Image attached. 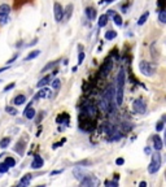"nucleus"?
<instances>
[{
	"instance_id": "obj_37",
	"label": "nucleus",
	"mask_w": 166,
	"mask_h": 187,
	"mask_svg": "<svg viewBox=\"0 0 166 187\" xmlns=\"http://www.w3.org/2000/svg\"><path fill=\"white\" fill-rule=\"evenodd\" d=\"M157 4H158V7H160L161 9H165V8H166V0H158Z\"/></svg>"
},
{
	"instance_id": "obj_12",
	"label": "nucleus",
	"mask_w": 166,
	"mask_h": 187,
	"mask_svg": "<svg viewBox=\"0 0 166 187\" xmlns=\"http://www.w3.org/2000/svg\"><path fill=\"white\" fill-rule=\"evenodd\" d=\"M43 164H44V161H43L42 157L39 155H35L34 159H33V162H31V168L33 169H40L43 166Z\"/></svg>"
},
{
	"instance_id": "obj_19",
	"label": "nucleus",
	"mask_w": 166,
	"mask_h": 187,
	"mask_svg": "<svg viewBox=\"0 0 166 187\" xmlns=\"http://www.w3.org/2000/svg\"><path fill=\"white\" fill-rule=\"evenodd\" d=\"M24 113H25V117L27 120H33L35 117V109H34L33 107H27Z\"/></svg>"
},
{
	"instance_id": "obj_32",
	"label": "nucleus",
	"mask_w": 166,
	"mask_h": 187,
	"mask_svg": "<svg viewBox=\"0 0 166 187\" xmlns=\"http://www.w3.org/2000/svg\"><path fill=\"white\" fill-rule=\"evenodd\" d=\"M84 60V52L82 51V47L79 46V55H78V65H81Z\"/></svg>"
},
{
	"instance_id": "obj_34",
	"label": "nucleus",
	"mask_w": 166,
	"mask_h": 187,
	"mask_svg": "<svg viewBox=\"0 0 166 187\" xmlns=\"http://www.w3.org/2000/svg\"><path fill=\"white\" fill-rule=\"evenodd\" d=\"M164 127H165V122L161 120V121H158L157 122V125H156V130L157 131H162L164 130Z\"/></svg>"
},
{
	"instance_id": "obj_42",
	"label": "nucleus",
	"mask_w": 166,
	"mask_h": 187,
	"mask_svg": "<svg viewBox=\"0 0 166 187\" xmlns=\"http://www.w3.org/2000/svg\"><path fill=\"white\" fill-rule=\"evenodd\" d=\"M164 142H165V146H166V131H165V139H164Z\"/></svg>"
},
{
	"instance_id": "obj_31",
	"label": "nucleus",
	"mask_w": 166,
	"mask_h": 187,
	"mask_svg": "<svg viewBox=\"0 0 166 187\" xmlns=\"http://www.w3.org/2000/svg\"><path fill=\"white\" fill-rule=\"evenodd\" d=\"M9 170V166L7 165V162H0V174H3V173H7V171Z\"/></svg>"
},
{
	"instance_id": "obj_8",
	"label": "nucleus",
	"mask_w": 166,
	"mask_h": 187,
	"mask_svg": "<svg viewBox=\"0 0 166 187\" xmlns=\"http://www.w3.org/2000/svg\"><path fill=\"white\" fill-rule=\"evenodd\" d=\"M112 68H113V61H112L110 59H106V60H105V62L103 64V66L100 68V71H99L100 78H105L108 74L110 73Z\"/></svg>"
},
{
	"instance_id": "obj_33",
	"label": "nucleus",
	"mask_w": 166,
	"mask_h": 187,
	"mask_svg": "<svg viewBox=\"0 0 166 187\" xmlns=\"http://www.w3.org/2000/svg\"><path fill=\"white\" fill-rule=\"evenodd\" d=\"M5 162H7V165H8L9 168H13L14 165H16V160H14L13 157H11V156L7 157V159H5Z\"/></svg>"
},
{
	"instance_id": "obj_39",
	"label": "nucleus",
	"mask_w": 166,
	"mask_h": 187,
	"mask_svg": "<svg viewBox=\"0 0 166 187\" xmlns=\"http://www.w3.org/2000/svg\"><path fill=\"white\" fill-rule=\"evenodd\" d=\"M14 86H16L14 83H11V84H8V86H7V87L4 89V91H9L11 89H13V87H14Z\"/></svg>"
},
{
	"instance_id": "obj_45",
	"label": "nucleus",
	"mask_w": 166,
	"mask_h": 187,
	"mask_svg": "<svg viewBox=\"0 0 166 187\" xmlns=\"http://www.w3.org/2000/svg\"><path fill=\"white\" fill-rule=\"evenodd\" d=\"M0 156H2V155H0Z\"/></svg>"
},
{
	"instance_id": "obj_40",
	"label": "nucleus",
	"mask_w": 166,
	"mask_h": 187,
	"mask_svg": "<svg viewBox=\"0 0 166 187\" xmlns=\"http://www.w3.org/2000/svg\"><path fill=\"white\" fill-rule=\"evenodd\" d=\"M16 59H17V55H14V56L12 57V59H11V60H8V61H7V64H8V65H9V64H12V62H13L14 60H16Z\"/></svg>"
},
{
	"instance_id": "obj_22",
	"label": "nucleus",
	"mask_w": 166,
	"mask_h": 187,
	"mask_svg": "<svg viewBox=\"0 0 166 187\" xmlns=\"http://www.w3.org/2000/svg\"><path fill=\"white\" fill-rule=\"evenodd\" d=\"M25 102H26V96L22 95V94L17 95L16 98H14V100H13L14 105H22V104H25Z\"/></svg>"
},
{
	"instance_id": "obj_17",
	"label": "nucleus",
	"mask_w": 166,
	"mask_h": 187,
	"mask_svg": "<svg viewBox=\"0 0 166 187\" xmlns=\"http://www.w3.org/2000/svg\"><path fill=\"white\" fill-rule=\"evenodd\" d=\"M71 12H73V5L69 4V5L66 7V8L64 9V18H62L64 22H66V21H69V18H70V16H71Z\"/></svg>"
},
{
	"instance_id": "obj_4",
	"label": "nucleus",
	"mask_w": 166,
	"mask_h": 187,
	"mask_svg": "<svg viewBox=\"0 0 166 187\" xmlns=\"http://www.w3.org/2000/svg\"><path fill=\"white\" fill-rule=\"evenodd\" d=\"M97 114V107L95 103L92 102H87L83 108H82V116L84 117H90V118H95Z\"/></svg>"
},
{
	"instance_id": "obj_27",
	"label": "nucleus",
	"mask_w": 166,
	"mask_h": 187,
	"mask_svg": "<svg viewBox=\"0 0 166 187\" xmlns=\"http://www.w3.org/2000/svg\"><path fill=\"white\" fill-rule=\"evenodd\" d=\"M115 37H117V33H115L114 30H109V31L105 33V39H106V40H112V39H114Z\"/></svg>"
},
{
	"instance_id": "obj_43",
	"label": "nucleus",
	"mask_w": 166,
	"mask_h": 187,
	"mask_svg": "<svg viewBox=\"0 0 166 187\" xmlns=\"http://www.w3.org/2000/svg\"><path fill=\"white\" fill-rule=\"evenodd\" d=\"M162 121H164V122H166V116H164V117H162Z\"/></svg>"
},
{
	"instance_id": "obj_41",
	"label": "nucleus",
	"mask_w": 166,
	"mask_h": 187,
	"mask_svg": "<svg viewBox=\"0 0 166 187\" xmlns=\"http://www.w3.org/2000/svg\"><path fill=\"white\" fill-rule=\"evenodd\" d=\"M123 162H125L123 159H117V160H115V164H117V165H122Z\"/></svg>"
},
{
	"instance_id": "obj_36",
	"label": "nucleus",
	"mask_w": 166,
	"mask_h": 187,
	"mask_svg": "<svg viewBox=\"0 0 166 187\" xmlns=\"http://www.w3.org/2000/svg\"><path fill=\"white\" fill-rule=\"evenodd\" d=\"M60 83H61L60 80H55V81L52 82V87L56 89V90H59V89H60Z\"/></svg>"
},
{
	"instance_id": "obj_7",
	"label": "nucleus",
	"mask_w": 166,
	"mask_h": 187,
	"mask_svg": "<svg viewBox=\"0 0 166 187\" xmlns=\"http://www.w3.org/2000/svg\"><path fill=\"white\" fill-rule=\"evenodd\" d=\"M132 109H134L135 113H138V114H144L147 111V104L141 98H139L132 103Z\"/></svg>"
},
{
	"instance_id": "obj_5",
	"label": "nucleus",
	"mask_w": 166,
	"mask_h": 187,
	"mask_svg": "<svg viewBox=\"0 0 166 187\" xmlns=\"http://www.w3.org/2000/svg\"><path fill=\"white\" fill-rule=\"evenodd\" d=\"M161 164H162L161 156L158 155V153H155L152 156V160H150V164H149V166H148V173H150V174L157 173V171L160 170V168H161Z\"/></svg>"
},
{
	"instance_id": "obj_3",
	"label": "nucleus",
	"mask_w": 166,
	"mask_h": 187,
	"mask_svg": "<svg viewBox=\"0 0 166 187\" xmlns=\"http://www.w3.org/2000/svg\"><path fill=\"white\" fill-rule=\"evenodd\" d=\"M139 70H140L141 74L147 75V77H150V75L155 74L156 65H155V64H152V62H149V61L143 60V61L139 62Z\"/></svg>"
},
{
	"instance_id": "obj_26",
	"label": "nucleus",
	"mask_w": 166,
	"mask_h": 187,
	"mask_svg": "<svg viewBox=\"0 0 166 187\" xmlns=\"http://www.w3.org/2000/svg\"><path fill=\"white\" fill-rule=\"evenodd\" d=\"M158 21L161 24H166V9H161L158 13Z\"/></svg>"
},
{
	"instance_id": "obj_35",
	"label": "nucleus",
	"mask_w": 166,
	"mask_h": 187,
	"mask_svg": "<svg viewBox=\"0 0 166 187\" xmlns=\"http://www.w3.org/2000/svg\"><path fill=\"white\" fill-rule=\"evenodd\" d=\"M5 112L7 113H9V114H12V116H14V114H17V111L16 109H14V108L13 107H5Z\"/></svg>"
},
{
	"instance_id": "obj_21",
	"label": "nucleus",
	"mask_w": 166,
	"mask_h": 187,
	"mask_svg": "<svg viewBox=\"0 0 166 187\" xmlns=\"http://www.w3.org/2000/svg\"><path fill=\"white\" fill-rule=\"evenodd\" d=\"M74 176H75V178L78 179V181L81 182L82 179H83V178H86V177H87L88 174L86 173L84 170H81V169H75V170H74Z\"/></svg>"
},
{
	"instance_id": "obj_1",
	"label": "nucleus",
	"mask_w": 166,
	"mask_h": 187,
	"mask_svg": "<svg viewBox=\"0 0 166 187\" xmlns=\"http://www.w3.org/2000/svg\"><path fill=\"white\" fill-rule=\"evenodd\" d=\"M114 99H115V90H114L113 86H109V87H106L101 99H100V108H101L103 112L108 113V112L113 111Z\"/></svg>"
},
{
	"instance_id": "obj_44",
	"label": "nucleus",
	"mask_w": 166,
	"mask_h": 187,
	"mask_svg": "<svg viewBox=\"0 0 166 187\" xmlns=\"http://www.w3.org/2000/svg\"><path fill=\"white\" fill-rule=\"evenodd\" d=\"M105 2H106V3H112V2H113V0H105Z\"/></svg>"
},
{
	"instance_id": "obj_30",
	"label": "nucleus",
	"mask_w": 166,
	"mask_h": 187,
	"mask_svg": "<svg viewBox=\"0 0 166 187\" xmlns=\"http://www.w3.org/2000/svg\"><path fill=\"white\" fill-rule=\"evenodd\" d=\"M113 21H114V24L117 25V26H122V17L119 16V14L115 13L114 16H113Z\"/></svg>"
},
{
	"instance_id": "obj_24",
	"label": "nucleus",
	"mask_w": 166,
	"mask_h": 187,
	"mask_svg": "<svg viewBox=\"0 0 166 187\" xmlns=\"http://www.w3.org/2000/svg\"><path fill=\"white\" fill-rule=\"evenodd\" d=\"M39 53H40V51L39 49H35V51H33V52H30L26 57H25V61H29V60H33V59H35V57H38L39 56Z\"/></svg>"
},
{
	"instance_id": "obj_23",
	"label": "nucleus",
	"mask_w": 166,
	"mask_h": 187,
	"mask_svg": "<svg viewBox=\"0 0 166 187\" xmlns=\"http://www.w3.org/2000/svg\"><path fill=\"white\" fill-rule=\"evenodd\" d=\"M108 24V14H101L99 17V27H104Z\"/></svg>"
},
{
	"instance_id": "obj_6",
	"label": "nucleus",
	"mask_w": 166,
	"mask_h": 187,
	"mask_svg": "<svg viewBox=\"0 0 166 187\" xmlns=\"http://www.w3.org/2000/svg\"><path fill=\"white\" fill-rule=\"evenodd\" d=\"M11 14V7L8 4H2L0 5V26H4L9 20Z\"/></svg>"
},
{
	"instance_id": "obj_13",
	"label": "nucleus",
	"mask_w": 166,
	"mask_h": 187,
	"mask_svg": "<svg viewBox=\"0 0 166 187\" xmlns=\"http://www.w3.org/2000/svg\"><path fill=\"white\" fill-rule=\"evenodd\" d=\"M31 179H33V176H31L30 173H27V174H25L22 178H21V181L18 182V186H20V187L29 186V185H30V182H31Z\"/></svg>"
},
{
	"instance_id": "obj_14",
	"label": "nucleus",
	"mask_w": 166,
	"mask_h": 187,
	"mask_svg": "<svg viewBox=\"0 0 166 187\" xmlns=\"http://www.w3.org/2000/svg\"><path fill=\"white\" fill-rule=\"evenodd\" d=\"M84 12H86V16H87L88 20L93 21V20L96 18V9H95V8H92V7H87Z\"/></svg>"
},
{
	"instance_id": "obj_38",
	"label": "nucleus",
	"mask_w": 166,
	"mask_h": 187,
	"mask_svg": "<svg viewBox=\"0 0 166 187\" xmlns=\"http://www.w3.org/2000/svg\"><path fill=\"white\" fill-rule=\"evenodd\" d=\"M105 186H114V187H117L118 183L117 182H113V181H105Z\"/></svg>"
},
{
	"instance_id": "obj_2",
	"label": "nucleus",
	"mask_w": 166,
	"mask_h": 187,
	"mask_svg": "<svg viewBox=\"0 0 166 187\" xmlns=\"http://www.w3.org/2000/svg\"><path fill=\"white\" fill-rule=\"evenodd\" d=\"M123 91H125V70L121 69L117 75V87H115V103L121 105L123 103Z\"/></svg>"
},
{
	"instance_id": "obj_20",
	"label": "nucleus",
	"mask_w": 166,
	"mask_h": 187,
	"mask_svg": "<svg viewBox=\"0 0 166 187\" xmlns=\"http://www.w3.org/2000/svg\"><path fill=\"white\" fill-rule=\"evenodd\" d=\"M25 142H18L17 143V146L14 147V151H16V152L20 155V156H22L24 153H25Z\"/></svg>"
},
{
	"instance_id": "obj_25",
	"label": "nucleus",
	"mask_w": 166,
	"mask_h": 187,
	"mask_svg": "<svg viewBox=\"0 0 166 187\" xmlns=\"http://www.w3.org/2000/svg\"><path fill=\"white\" fill-rule=\"evenodd\" d=\"M9 144H11V138H9V136H5V138L0 139V147H2V148H7Z\"/></svg>"
},
{
	"instance_id": "obj_11",
	"label": "nucleus",
	"mask_w": 166,
	"mask_h": 187,
	"mask_svg": "<svg viewBox=\"0 0 166 187\" xmlns=\"http://www.w3.org/2000/svg\"><path fill=\"white\" fill-rule=\"evenodd\" d=\"M152 142H153V147H155L156 151H161V149H162V147H164V140L161 139L160 135H153Z\"/></svg>"
},
{
	"instance_id": "obj_18",
	"label": "nucleus",
	"mask_w": 166,
	"mask_h": 187,
	"mask_svg": "<svg viewBox=\"0 0 166 187\" xmlns=\"http://www.w3.org/2000/svg\"><path fill=\"white\" fill-rule=\"evenodd\" d=\"M49 94H51V90H49V89H47V87H43L38 94H37V96H35V98H37V99H43V98H48L49 96Z\"/></svg>"
},
{
	"instance_id": "obj_10",
	"label": "nucleus",
	"mask_w": 166,
	"mask_h": 187,
	"mask_svg": "<svg viewBox=\"0 0 166 187\" xmlns=\"http://www.w3.org/2000/svg\"><path fill=\"white\" fill-rule=\"evenodd\" d=\"M100 182L97 181V179L93 177V176H87L86 178H83L82 181H81V186H90V187H92V186H97Z\"/></svg>"
},
{
	"instance_id": "obj_9",
	"label": "nucleus",
	"mask_w": 166,
	"mask_h": 187,
	"mask_svg": "<svg viewBox=\"0 0 166 187\" xmlns=\"http://www.w3.org/2000/svg\"><path fill=\"white\" fill-rule=\"evenodd\" d=\"M53 12H55V20L57 21V22H61L62 18H64V8L59 3H55Z\"/></svg>"
},
{
	"instance_id": "obj_29",
	"label": "nucleus",
	"mask_w": 166,
	"mask_h": 187,
	"mask_svg": "<svg viewBox=\"0 0 166 187\" xmlns=\"http://www.w3.org/2000/svg\"><path fill=\"white\" fill-rule=\"evenodd\" d=\"M57 62H59V61H52V62L47 64V65L42 69V71H40V73H44V71H47V70H49V69H52L53 66H56V65H57Z\"/></svg>"
},
{
	"instance_id": "obj_16",
	"label": "nucleus",
	"mask_w": 166,
	"mask_h": 187,
	"mask_svg": "<svg viewBox=\"0 0 166 187\" xmlns=\"http://www.w3.org/2000/svg\"><path fill=\"white\" fill-rule=\"evenodd\" d=\"M52 75H53V74H48V75H46V77H43L42 80L37 83V86H38V87H44V86H47L49 82H51Z\"/></svg>"
},
{
	"instance_id": "obj_28",
	"label": "nucleus",
	"mask_w": 166,
	"mask_h": 187,
	"mask_svg": "<svg viewBox=\"0 0 166 187\" xmlns=\"http://www.w3.org/2000/svg\"><path fill=\"white\" fill-rule=\"evenodd\" d=\"M148 16H149V12L143 13L141 16H140V18H139V21H138V25H144V24H146V21H147V18H148Z\"/></svg>"
},
{
	"instance_id": "obj_15",
	"label": "nucleus",
	"mask_w": 166,
	"mask_h": 187,
	"mask_svg": "<svg viewBox=\"0 0 166 187\" xmlns=\"http://www.w3.org/2000/svg\"><path fill=\"white\" fill-rule=\"evenodd\" d=\"M57 124H64V125H69V116L68 113H61L59 114V117L56 118Z\"/></svg>"
}]
</instances>
